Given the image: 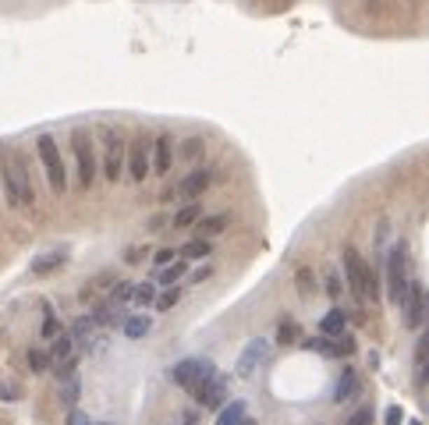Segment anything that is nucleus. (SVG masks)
<instances>
[{"instance_id":"obj_4","label":"nucleus","mask_w":429,"mask_h":425,"mask_svg":"<svg viewBox=\"0 0 429 425\" xmlns=\"http://www.w3.org/2000/svg\"><path fill=\"white\" fill-rule=\"evenodd\" d=\"M405 291H408V245L398 241L387 252V298L394 305H401Z\"/></svg>"},{"instance_id":"obj_9","label":"nucleus","mask_w":429,"mask_h":425,"mask_svg":"<svg viewBox=\"0 0 429 425\" xmlns=\"http://www.w3.org/2000/svg\"><path fill=\"white\" fill-rule=\"evenodd\" d=\"M266 354H270V344H266V337H252L241 351H238V361H234V376L238 380H248L252 372L266 361Z\"/></svg>"},{"instance_id":"obj_5","label":"nucleus","mask_w":429,"mask_h":425,"mask_svg":"<svg viewBox=\"0 0 429 425\" xmlns=\"http://www.w3.org/2000/svg\"><path fill=\"white\" fill-rule=\"evenodd\" d=\"M71 149H75V167H78V188L89 192L96 181V149H92V138L85 128L71 131Z\"/></svg>"},{"instance_id":"obj_3","label":"nucleus","mask_w":429,"mask_h":425,"mask_svg":"<svg viewBox=\"0 0 429 425\" xmlns=\"http://www.w3.org/2000/svg\"><path fill=\"white\" fill-rule=\"evenodd\" d=\"M36 152H39V164L46 171V181H50L53 195H64L68 192V171H64V156H61L57 142H53V135H39Z\"/></svg>"},{"instance_id":"obj_42","label":"nucleus","mask_w":429,"mask_h":425,"mask_svg":"<svg viewBox=\"0 0 429 425\" xmlns=\"http://www.w3.org/2000/svg\"><path fill=\"white\" fill-rule=\"evenodd\" d=\"M241 425H255V422H252V418H241Z\"/></svg>"},{"instance_id":"obj_25","label":"nucleus","mask_w":429,"mask_h":425,"mask_svg":"<svg viewBox=\"0 0 429 425\" xmlns=\"http://www.w3.org/2000/svg\"><path fill=\"white\" fill-rule=\"evenodd\" d=\"M71 351H75L71 333H57V337H53V351H50V358H53V361H64V358H71Z\"/></svg>"},{"instance_id":"obj_16","label":"nucleus","mask_w":429,"mask_h":425,"mask_svg":"<svg viewBox=\"0 0 429 425\" xmlns=\"http://www.w3.org/2000/svg\"><path fill=\"white\" fill-rule=\"evenodd\" d=\"M227 224H231L227 212H213V217H199L195 231H199V238H217V234H220Z\"/></svg>"},{"instance_id":"obj_44","label":"nucleus","mask_w":429,"mask_h":425,"mask_svg":"<svg viewBox=\"0 0 429 425\" xmlns=\"http://www.w3.org/2000/svg\"><path fill=\"white\" fill-rule=\"evenodd\" d=\"M408 4H419V0H408Z\"/></svg>"},{"instance_id":"obj_45","label":"nucleus","mask_w":429,"mask_h":425,"mask_svg":"<svg viewBox=\"0 0 429 425\" xmlns=\"http://www.w3.org/2000/svg\"><path fill=\"white\" fill-rule=\"evenodd\" d=\"M99 425H111V422H99Z\"/></svg>"},{"instance_id":"obj_17","label":"nucleus","mask_w":429,"mask_h":425,"mask_svg":"<svg viewBox=\"0 0 429 425\" xmlns=\"http://www.w3.org/2000/svg\"><path fill=\"white\" fill-rule=\"evenodd\" d=\"M344 326H348V315L341 308H330L323 319H319V333H327V337H341Z\"/></svg>"},{"instance_id":"obj_33","label":"nucleus","mask_w":429,"mask_h":425,"mask_svg":"<svg viewBox=\"0 0 429 425\" xmlns=\"http://www.w3.org/2000/svg\"><path fill=\"white\" fill-rule=\"evenodd\" d=\"M61 401H64L68 408H71V404L78 401V376H68V380H64V390H61Z\"/></svg>"},{"instance_id":"obj_2","label":"nucleus","mask_w":429,"mask_h":425,"mask_svg":"<svg viewBox=\"0 0 429 425\" xmlns=\"http://www.w3.org/2000/svg\"><path fill=\"white\" fill-rule=\"evenodd\" d=\"M341 262H344V284L351 287V294L358 301H380V277L369 270V262L358 255V248L348 245Z\"/></svg>"},{"instance_id":"obj_43","label":"nucleus","mask_w":429,"mask_h":425,"mask_svg":"<svg viewBox=\"0 0 429 425\" xmlns=\"http://www.w3.org/2000/svg\"><path fill=\"white\" fill-rule=\"evenodd\" d=\"M408 425H422V422H408Z\"/></svg>"},{"instance_id":"obj_6","label":"nucleus","mask_w":429,"mask_h":425,"mask_svg":"<svg viewBox=\"0 0 429 425\" xmlns=\"http://www.w3.org/2000/svg\"><path fill=\"white\" fill-rule=\"evenodd\" d=\"M125 156H128V145H125V138H121V131L118 128H103V174H106V181H121V174H125Z\"/></svg>"},{"instance_id":"obj_41","label":"nucleus","mask_w":429,"mask_h":425,"mask_svg":"<svg viewBox=\"0 0 429 425\" xmlns=\"http://www.w3.org/2000/svg\"><path fill=\"white\" fill-rule=\"evenodd\" d=\"M68 425H92V422H89L82 411H71V415H68Z\"/></svg>"},{"instance_id":"obj_21","label":"nucleus","mask_w":429,"mask_h":425,"mask_svg":"<svg viewBox=\"0 0 429 425\" xmlns=\"http://www.w3.org/2000/svg\"><path fill=\"white\" fill-rule=\"evenodd\" d=\"M199 217H202V209H199V202L192 199L188 206H181V209L174 212V220H171V224L181 231V227H192V224H199Z\"/></svg>"},{"instance_id":"obj_40","label":"nucleus","mask_w":429,"mask_h":425,"mask_svg":"<svg viewBox=\"0 0 429 425\" xmlns=\"http://www.w3.org/2000/svg\"><path fill=\"white\" fill-rule=\"evenodd\" d=\"M298 280H302V291L312 294V273H309V270H298Z\"/></svg>"},{"instance_id":"obj_37","label":"nucleus","mask_w":429,"mask_h":425,"mask_svg":"<svg viewBox=\"0 0 429 425\" xmlns=\"http://www.w3.org/2000/svg\"><path fill=\"white\" fill-rule=\"evenodd\" d=\"M401 418H405V411H401L398 404H391V408H387V415H384V422H387V425H401Z\"/></svg>"},{"instance_id":"obj_36","label":"nucleus","mask_w":429,"mask_h":425,"mask_svg":"<svg viewBox=\"0 0 429 425\" xmlns=\"http://www.w3.org/2000/svg\"><path fill=\"white\" fill-rule=\"evenodd\" d=\"M174 259H178V252H174V248H160V252L153 255V262H156V266H171Z\"/></svg>"},{"instance_id":"obj_28","label":"nucleus","mask_w":429,"mask_h":425,"mask_svg":"<svg viewBox=\"0 0 429 425\" xmlns=\"http://www.w3.org/2000/svg\"><path fill=\"white\" fill-rule=\"evenodd\" d=\"M156 287H160V284H153V280H146V284H135V301H132V305H142V308H149V305L156 301Z\"/></svg>"},{"instance_id":"obj_23","label":"nucleus","mask_w":429,"mask_h":425,"mask_svg":"<svg viewBox=\"0 0 429 425\" xmlns=\"http://www.w3.org/2000/svg\"><path fill=\"white\" fill-rule=\"evenodd\" d=\"M178 255L181 259H206V255H213V245H209V238H195V241H185Z\"/></svg>"},{"instance_id":"obj_18","label":"nucleus","mask_w":429,"mask_h":425,"mask_svg":"<svg viewBox=\"0 0 429 425\" xmlns=\"http://www.w3.org/2000/svg\"><path fill=\"white\" fill-rule=\"evenodd\" d=\"M92 319H96V326H121V323H125V315H121V305H118V301L99 305V308L92 312Z\"/></svg>"},{"instance_id":"obj_13","label":"nucleus","mask_w":429,"mask_h":425,"mask_svg":"<svg viewBox=\"0 0 429 425\" xmlns=\"http://www.w3.org/2000/svg\"><path fill=\"white\" fill-rule=\"evenodd\" d=\"M209 185H213V171H206V167H195L188 178H181V185L174 188V195H181V199H188V202H192V199H199V195H202Z\"/></svg>"},{"instance_id":"obj_10","label":"nucleus","mask_w":429,"mask_h":425,"mask_svg":"<svg viewBox=\"0 0 429 425\" xmlns=\"http://www.w3.org/2000/svg\"><path fill=\"white\" fill-rule=\"evenodd\" d=\"M401 305H405V326H408V330H419V326H422V319H426V312H429L422 287H419V284H408V291H405Z\"/></svg>"},{"instance_id":"obj_31","label":"nucleus","mask_w":429,"mask_h":425,"mask_svg":"<svg viewBox=\"0 0 429 425\" xmlns=\"http://www.w3.org/2000/svg\"><path fill=\"white\" fill-rule=\"evenodd\" d=\"M111 301H118V305H132V301H135V284H128V280H125V284H118V287H114V294H111Z\"/></svg>"},{"instance_id":"obj_29","label":"nucleus","mask_w":429,"mask_h":425,"mask_svg":"<svg viewBox=\"0 0 429 425\" xmlns=\"http://www.w3.org/2000/svg\"><path fill=\"white\" fill-rule=\"evenodd\" d=\"M50 365H53L50 351H39V347H32V351H29V368H32V372H46Z\"/></svg>"},{"instance_id":"obj_20","label":"nucleus","mask_w":429,"mask_h":425,"mask_svg":"<svg viewBox=\"0 0 429 425\" xmlns=\"http://www.w3.org/2000/svg\"><path fill=\"white\" fill-rule=\"evenodd\" d=\"M355 390H358V372H355V368H344V376H341V383H337V390H334V401L344 404Z\"/></svg>"},{"instance_id":"obj_12","label":"nucleus","mask_w":429,"mask_h":425,"mask_svg":"<svg viewBox=\"0 0 429 425\" xmlns=\"http://www.w3.org/2000/svg\"><path fill=\"white\" fill-rule=\"evenodd\" d=\"M171 164H174V138L164 131L153 138V174L156 178H167L171 174Z\"/></svg>"},{"instance_id":"obj_30","label":"nucleus","mask_w":429,"mask_h":425,"mask_svg":"<svg viewBox=\"0 0 429 425\" xmlns=\"http://www.w3.org/2000/svg\"><path fill=\"white\" fill-rule=\"evenodd\" d=\"M178 301H181V287H171V291H164V294H156L153 305H156L160 312H167V308H174Z\"/></svg>"},{"instance_id":"obj_34","label":"nucleus","mask_w":429,"mask_h":425,"mask_svg":"<svg viewBox=\"0 0 429 425\" xmlns=\"http://www.w3.org/2000/svg\"><path fill=\"white\" fill-rule=\"evenodd\" d=\"M327 294H330V298H341V294H344V280H341L334 270L327 273Z\"/></svg>"},{"instance_id":"obj_15","label":"nucleus","mask_w":429,"mask_h":425,"mask_svg":"<svg viewBox=\"0 0 429 425\" xmlns=\"http://www.w3.org/2000/svg\"><path fill=\"white\" fill-rule=\"evenodd\" d=\"M71 340H75V347H82V351H96V340H103V337H96V319H92V315H82V319H78L75 330H71Z\"/></svg>"},{"instance_id":"obj_11","label":"nucleus","mask_w":429,"mask_h":425,"mask_svg":"<svg viewBox=\"0 0 429 425\" xmlns=\"http://www.w3.org/2000/svg\"><path fill=\"white\" fill-rule=\"evenodd\" d=\"M192 394H195V401H199L202 408H220V404H224V394H227V380L213 372V376H206Z\"/></svg>"},{"instance_id":"obj_1","label":"nucleus","mask_w":429,"mask_h":425,"mask_svg":"<svg viewBox=\"0 0 429 425\" xmlns=\"http://www.w3.org/2000/svg\"><path fill=\"white\" fill-rule=\"evenodd\" d=\"M0 178H4V195H8L11 209H32L36 192H32L29 171H25L18 152H4V156H0Z\"/></svg>"},{"instance_id":"obj_22","label":"nucleus","mask_w":429,"mask_h":425,"mask_svg":"<svg viewBox=\"0 0 429 425\" xmlns=\"http://www.w3.org/2000/svg\"><path fill=\"white\" fill-rule=\"evenodd\" d=\"M64 259H68L64 252H46V255H39V259L32 262V273H39V277H43V273H53L57 266H64Z\"/></svg>"},{"instance_id":"obj_14","label":"nucleus","mask_w":429,"mask_h":425,"mask_svg":"<svg viewBox=\"0 0 429 425\" xmlns=\"http://www.w3.org/2000/svg\"><path fill=\"white\" fill-rule=\"evenodd\" d=\"M309 351H316V354H327V358H344V354H351V351H355V340L319 333L316 340H309Z\"/></svg>"},{"instance_id":"obj_39","label":"nucleus","mask_w":429,"mask_h":425,"mask_svg":"<svg viewBox=\"0 0 429 425\" xmlns=\"http://www.w3.org/2000/svg\"><path fill=\"white\" fill-rule=\"evenodd\" d=\"M43 337H57V319L46 315V323H43Z\"/></svg>"},{"instance_id":"obj_26","label":"nucleus","mask_w":429,"mask_h":425,"mask_svg":"<svg viewBox=\"0 0 429 425\" xmlns=\"http://www.w3.org/2000/svg\"><path fill=\"white\" fill-rule=\"evenodd\" d=\"M185 270H188V259H181V255H178V262L164 266V273H160V280H156V284H178V280L185 277Z\"/></svg>"},{"instance_id":"obj_7","label":"nucleus","mask_w":429,"mask_h":425,"mask_svg":"<svg viewBox=\"0 0 429 425\" xmlns=\"http://www.w3.org/2000/svg\"><path fill=\"white\" fill-rule=\"evenodd\" d=\"M213 361H202V358H185V361H178L174 368H171V380L181 387V390H195L206 376H213Z\"/></svg>"},{"instance_id":"obj_24","label":"nucleus","mask_w":429,"mask_h":425,"mask_svg":"<svg viewBox=\"0 0 429 425\" xmlns=\"http://www.w3.org/2000/svg\"><path fill=\"white\" fill-rule=\"evenodd\" d=\"M245 401H231L224 411H220V418H217V425H241V418H245Z\"/></svg>"},{"instance_id":"obj_38","label":"nucleus","mask_w":429,"mask_h":425,"mask_svg":"<svg viewBox=\"0 0 429 425\" xmlns=\"http://www.w3.org/2000/svg\"><path fill=\"white\" fill-rule=\"evenodd\" d=\"M206 277H213V266H199V270H195V273L188 277V284H202Z\"/></svg>"},{"instance_id":"obj_32","label":"nucleus","mask_w":429,"mask_h":425,"mask_svg":"<svg viewBox=\"0 0 429 425\" xmlns=\"http://www.w3.org/2000/svg\"><path fill=\"white\" fill-rule=\"evenodd\" d=\"M298 340V323H291V319H284L281 330H277V344H295Z\"/></svg>"},{"instance_id":"obj_35","label":"nucleus","mask_w":429,"mask_h":425,"mask_svg":"<svg viewBox=\"0 0 429 425\" xmlns=\"http://www.w3.org/2000/svg\"><path fill=\"white\" fill-rule=\"evenodd\" d=\"M348 425H372V408H358V411L348 418Z\"/></svg>"},{"instance_id":"obj_8","label":"nucleus","mask_w":429,"mask_h":425,"mask_svg":"<svg viewBox=\"0 0 429 425\" xmlns=\"http://www.w3.org/2000/svg\"><path fill=\"white\" fill-rule=\"evenodd\" d=\"M125 164H128V178H132L135 185H142V181L149 178V171H153V145H149L146 135H139V138L128 145Z\"/></svg>"},{"instance_id":"obj_27","label":"nucleus","mask_w":429,"mask_h":425,"mask_svg":"<svg viewBox=\"0 0 429 425\" xmlns=\"http://www.w3.org/2000/svg\"><path fill=\"white\" fill-rule=\"evenodd\" d=\"M202 152H206V142H202L199 135H192V138H185V142H181V159H188V164L202 159Z\"/></svg>"},{"instance_id":"obj_19","label":"nucleus","mask_w":429,"mask_h":425,"mask_svg":"<svg viewBox=\"0 0 429 425\" xmlns=\"http://www.w3.org/2000/svg\"><path fill=\"white\" fill-rule=\"evenodd\" d=\"M149 326H153V319H149V315H125V323H121L125 337H132V340L146 337V333H149Z\"/></svg>"}]
</instances>
